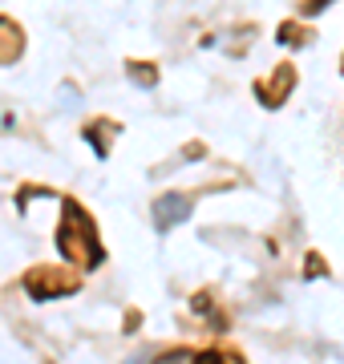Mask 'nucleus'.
<instances>
[{
    "instance_id": "f257e3e1",
    "label": "nucleus",
    "mask_w": 344,
    "mask_h": 364,
    "mask_svg": "<svg viewBox=\"0 0 344 364\" xmlns=\"http://www.w3.org/2000/svg\"><path fill=\"white\" fill-rule=\"evenodd\" d=\"M57 251L65 255V263L81 267V272H97L106 263V247L97 239L93 215L81 207L77 198H61V223H57Z\"/></svg>"
},
{
    "instance_id": "f03ea898",
    "label": "nucleus",
    "mask_w": 344,
    "mask_h": 364,
    "mask_svg": "<svg viewBox=\"0 0 344 364\" xmlns=\"http://www.w3.org/2000/svg\"><path fill=\"white\" fill-rule=\"evenodd\" d=\"M21 287L33 299H61V296H73L81 287V275L69 272V267H57V263H37V267L25 272Z\"/></svg>"
},
{
    "instance_id": "7ed1b4c3",
    "label": "nucleus",
    "mask_w": 344,
    "mask_h": 364,
    "mask_svg": "<svg viewBox=\"0 0 344 364\" xmlns=\"http://www.w3.org/2000/svg\"><path fill=\"white\" fill-rule=\"evenodd\" d=\"M190 210H195V198L183 195V191H166V195L154 198V207H150V219H154V231H174L178 223L190 219Z\"/></svg>"
},
{
    "instance_id": "20e7f679",
    "label": "nucleus",
    "mask_w": 344,
    "mask_h": 364,
    "mask_svg": "<svg viewBox=\"0 0 344 364\" xmlns=\"http://www.w3.org/2000/svg\"><path fill=\"white\" fill-rule=\"evenodd\" d=\"M296 90V69L284 61V65H276L267 77L255 81V97H259V105L264 109H279V105L288 102V93Z\"/></svg>"
},
{
    "instance_id": "39448f33",
    "label": "nucleus",
    "mask_w": 344,
    "mask_h": 364,
    "mask_svg": "<svg viewBox=\"0 0 344 364\" xmlns=\"http://www.w3.org/2000/svg\"><path fill=\"white\" fill-rule=\"evenodd\" d=\"M122 134L118 122H109V117H90L85 126H81V138L93 146V154H97V162H106L109 150H114V138Z\"/></svg>"
},
{
    "instance_id": "423d86ee",
    "label": "nucleus",
    "mask_w": 344,
    "mask_h": 364,
    "mask_svg": "<svg viewBox=\"0 0 344 364\" xmlns=\"http://www.w3.org/2000/svg\"><path fill=\"white\" fill-rule=\"evenodd\" d=\"M25 53V28L13 16H0V65H16Z\"/></svg>"
},
{
    "instance_id": "0eeeda50",
    "label": "nucleus",
    "mask_w": 344,
    "mask_h": 364,
    "mask_svg": "<svg viewBox=\"0 0 344 364\" xmlns=\"http://www.w3.org/2000/svg\"><path fill=\"white\" fill-rule=\"evenodd\" d=\"M312 37H316V33H312V28H304V25H296V21L279 25V33H276V41H279V45H288V49H304Z\"/></svg>"
},
{
    "instance_id": "6e6552de",
    "label": "nucleus",
    "mask_w": 344,
    "mask_h": 364,
    "mask_svg": "<svg viewBox=\"0 0 344 364\" xmlns=\"http://www.w3.org/2000/svg\"><path fill=\"white\" fill-rule=\"evenodd\" d=\"M190 364H247V360L235 348H203V352H195Z\"/></svg>"
},
{
    "instance_id": "1a4fd4ad",
    "label": "nucleus",
    "mask_w": 344,
    "mask_h": 364,
    "mask_svg": "<svg viewBox=\"0 0 344 364\" xmlns=\"http://www.w3.org/2000/svg\"><path fill=\"white\" fill-rule=\"evenodd\" d=\"M126 73H130V81H134V85H142V90H154V85H158V69H154V65L126 61Z\"/></svg>"
},
{
    "instance_id": "9d476101",
    "label": "nucleus",
    "mask_w": 344,
    "mask_h": 364,
    "mask_svg": "<svg viewBox=\"0 0 344 364\" xmlns=\"http://www.w3.org/2000/svg\"><path fill=\"white\" fill-rule=\"evenodd\" d=\"M190 360H195L190 348H166V352H158V356H150V364H190Z\"/></svg>"
},
{
    "instance_id": "9b49d317",
    "label": "nucleus",
    "mask_w": 344,
    "mask_h": 364,
    "mask_svg": "<svg viewBox=\"0 0 344 364\" xmlns=\"http://www.w3.org/2000/svg\"><path fill=\"white\" fill-rule=\"evenodd\" d=\"M316 275H328V263L320 259V251H308V259H304V279H316Z\"/></svg>"
},
{
    "instance_id": "f8f14e48",
    "label": "nucleus",
    "mask_w": 344,
    "mask_h": 364,
    "mask_svg": "<svg viewBox=\"0 0 344 364\" xmlns=\"http://www.w3.org/2000/svg\"><path fill=\"white\" fill-rule=\"evenodd\" d=\"M328 4H336V0H300V13H304V16H316V13H324Z\"/></svg>"
},
{
    "instance_id": "ddd939ff",
    "label": "nucleus",
    "mask_w": 344,
    "mask_h": 364,
    "mask_svg": "<svg viewBox=\"0 0 344 364\" xmlns=\"http://www.w3.org/2000/svg\"><path fill=\"white\" fill-rule=\"evenodd\" d=\"M138 324H142V320H138V312L126 316V332H138Z\"/></svg>"
},
{
    "instance_id": "4468645a",
    "label": "nucleus",
    "mask_w": 344,
    "mask_h": 364,
    "mask_svg": "<svg viewBox=\"0 0 344 364\" xmlns=\"http://www.w3.org/2000/svg\"><path fill=\"white\" fill-rule=\"evenodd\" d=\"M340 73H344V57H340Z\"/></svg>"
}]
</instances>
